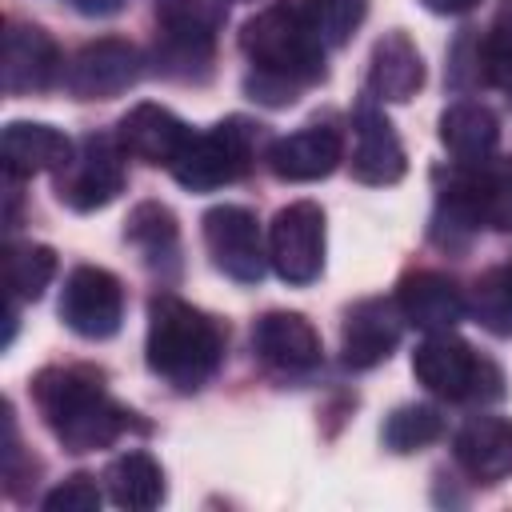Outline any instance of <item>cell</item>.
Segmentation results:
<instances>
[{"label":"cell","instance_id":"cell-33","mask_svg":"<svg viewBox=\"0 0 512 512\" xmlns=\"http://www.w3.org/2000/svg\"><path fill=\"white\" fill-rule=\"evenodd\" d=\"M428 12H436V16H464V12H472L480 0H420Z\"/></svg>","mask_w":512,"mask_h":512},{"label":"cell","instance_id":"cell-17","mask_svg":"<svg viewBox=\"0 0 512 512\" xmlns=\"http://www.w3.org/2000/svg\"><path fill=\"white\" fill-rule=\"evenodd\" d=\"M396 308H400L404 324H412L420 332H452L464 320L468 300L452 276L432 272V268H416V272L400 276Z\"/></svg>","mask_w":512,"mask_h":512},{"label":"cell","instance_id":"cell-20","mask_svg":"<svg viewBox=\"0 0 512 512\" xmlns=\"http://www.w3.org/2000/svg\"><path fill=\"white\" fill-rule=\"evenodd\" d=\"M456 464L476 484H500L512 476V420L508 416H472L452 440Z\"/></svg>","mask_w":512,"mask_h":512},{"label":"cell","instance_id":"cell-34","mask_svg":"<svg viewBox=\"0 0 512 512\" xmlns=\"http://www.w3.org/2000/svg\"><path fill=\"white\" fill-rule=\"evenodd\" d=\"M72 4H76V12H84V16H112V12L124 8V0H72Z\"/></svg>","mask_w":512,"mask_h":512},{"label":"cell","instance_id":"cell-2","mask_svg":"<svg viewBox=\"0 0 512 512\" xmlns=\"http://www.w3.org/2000/svg\"><path fill=\"white\" fill-rule=\"evenodd\" d=\"M32 400L68 452H100L132 428V412L108 396L104 376L88 364L40 368L32 376Z\"/></svg>","mask_w":512,"mask_h":512},{"label":"cell","instance_id":"cell-28","mask_svg":"<svg viewBox=\"0 0 512 512\" xmlns=\"http://www.w3.org/2000/svg\"><path fill=\"white\" fill-rule=\"evenodd\" d=\"M440 432H444V416L432 404H400L384 420V444L392 452H420L432 440H440Z\"/></svg>","mask_w":512,"mask_h":512},{"label":"cell","instance_id":"cell-35","mask_svg":"<svg viewBox=\"0 0 512 512\" xmlns=\"http://www.w3.org/2000/svg\"><path fill=\"white\" fill-rule=\"evenodd\" d=\"M504 280H508V288H512V256H508V264H504Z\"/></svg>","mask_w":512,"mask_h":512},{"label":"cell","instance_id":"cell-8","mask_svg":"<svg viewBox=\"0 0 512 512\" xmlns=\"http://www.w3.org/2000/svg\"><path fill=\"white\" fill-rule=\"evenodd\" d=\"M200 232H204V248L212 256V264L228 280H236V284H260L264 280L268 244L260 236L256 212H248L240 204H216L204 212Z\"/></svg>","mask_w":512,"mask_h":512},{"label":"cell","instance_id":"cell-1","mask_svg":"<svg viewBox=\"0 0 512 512\" xmlns=\"http://www.w3.org/2000/svg\"><path fill=\"white\" fill-rule=\"evenodd\" d=\"M240 52L248 56L244 92L256 104L288 108L296 96L324 80V44L312 36L300 4L276 0L240 28Z\"/></svg>","mask_w":512,"mask_h":512},{"label":"cell","instance_id":"cell-6","mask_svg":"<svg viewBox=\"0 0 512 512\" xmlns=\"http://www.w3.org/2000/svg\"><path fill=\"white\" fill-rule=\"evenodd\" d=\"M124 184H128V176H124V148H120L116 136H104V132H88L76 144L72 160L56 172V196L72 212L108 208L124 192Z\"/></svg>","mask_w":512,"mask_h":512},{"label":"cell","instance_id":"cell-22","mask_svg":"<svg viewBox=\"0 0 512 512\" xmlns=\"http://www.w3.org/2000/svg\"><path fill=\"white\" fill-rule=\"evenodd\" d=\"M124 240L140 252L148 272H156L160 280H176V272H180V224H176L168 204H160V200L136 204L128 212Z\"/></svg>","mask_w":512,"mask_h":512},{"label":"cell","instance_id":"cell-14","mask_svg":"<svg viewBox=\"0 0 512 512\" xmlns=\"http://www.w3.org/2000/svg\"><path fill=\"white\" fill-rule=\"evenodd\" d=\"M252 352L260 356V364H268L272 372L284 376H308L312 368H320V332L312 328L308 316L300 312H264L252 324Z\"/></svg>","mask_w":512,"mask_h":512},{"label":"cell","instance_id":"cell-32","mask_svg":"<svg viewBox=\"0 0 512 512\" xmlns=\"http://www.w3.org/2000/svg\"><path fill=\"white\" fill-rule=\"evenodd\" d=\"M100 488H96V476L88 472H72L68 480H60L48 496H44V508L48 512H96L100 508Z\"/></svg>","mask_w":512,"mask_h":512},{"label":"cell","instance_id":"cell-25","mask_svg":"<svg viewBox=\"0 0 512 512\" xmlns=\"http://www.w3.org/2000/svg\"><path fill=\"white\" fill-rule=\"evenodd\" d=\"M216 60V36L208 32H184V28H160L152 44V64L160 76L176 84H204L212 76Z\"/></svg>","mask_w":512,"mask_h":512},{"label":"cell","instance_id":"cell-24","mask_svg":"<svg viewBox=\"0 0 512 512\" xmlns=\"http://www.w3.org/2000/svg\"><path fill=\"white\" fill-rule=\"evenodd\" d=\"M104 488H108V500L116 508H128V512H148L164 500V468L152 452L144 448H128L120 452L108 472H104Z\"/></svg>","mask_w":512,"mask_h":512},{"label":"cell","instance_id":"cell-23","mask_svg":"<svg viewBox=\"0 0 512 512\" xmlns=\"http://www.w3.org/2000/svg\"><path fill=\"white\" fill-rule=\"evenodd\" d=\"M440 144L456 156V164L488 160L500 144V120H496L492 108H484L476 100L448 104L440 112Z\"/></svg>","mask_w":512,"mask_h":512},{"label":"cell","instance_id":"cell-10","mask_svg":"<svg viewBox=\"0 0 512 512\" xmlns=\"http://www.w3.org/2000/svg\"><path fill=\"white\" fill-rule=\"evenodd\" d=\"M144 76V56L136 44L120 36H100L76 48V56L64 64V88L76 100H112L128 92Z\"/></svg>","mask_w":512,"mask_h":512},{"label":"cell","instance_id":"cell-29","mask_svg":"<svg viewBox=\"0 0 512 512\" xmlns=\"http://www.w3.org/2000/svg\"><path fill=\"white\" fill-rule=\"evenodd\" d=\"M468 312L476 324H484L496 336H512V288L504 280V268H488L468 296Z\"/></svg>","mask_w":512,"mask_h":512},{"label":"cell","instance_id":"cell-5","mask_svg":"<svg viewBox=\"0 0 512 512\" xmlns=\"http://www.w3.org/2000/svg\"><path fill=\"white\" fill-rule=\"evenodd\" d=\"M416 380L444 400L488 404L504 396V372L456 332H428L412 352Z\"/></svg>","mask_w":512,"mask_h":512},{"label":"cell","instance_id":"cell-12","mask_svg":"<svg viewBox=\"0 0 512 512\" xmlns=\"http://www.w3.org/2000/svg\"><path fill=\"white\" fill-rule=\"evenodd\" d=\"M440 192L460 200L480 228L512 232V156L492 152L488 160L460 164L456 172H448V184Z\"/></svg>","mask_w":512,"mask_h":512},{"label":"cell","instance_id":"cell-21","mask_svg":"<svg viewBox=\"0 0 512 512\" xmlns=\"http://www.w3.org/2000/svg\"><path fill=\"white\" fill-rule=\"evenodd\" d=\"M76 144L52 128V124H36V120H12L0 136V160L8 180H24L36 172H60L72 160Z\"/></svg>","mask_w":512,"mask_h":512},{"label":"cell","instance_id":"cell-26","mask_svg":"<svg viewBox=\"0 0 512 512\" xmlns=\"http://www.w3.org/2000/svg\"><path fill=\"white\" fill-rule=\"evenodd\" d=\"M56 276V252L48 244H8L4 252V280H8V300H40L44 288Z\"/></svg>","mask_w":512,"mask_h":512},{"label":"cell","instance_id":"cell-18","mask_svg":"<svg viewBox=\"0 0 512 512\" xmlns=\"http://www.w3.org/2000/svg\"><path fill=\"white\" fill-rule=\"evenodd\" d=\"M116 140H120V148H124L128 156H136V160H144V164H164V168H172L176 156L188 148L192 128H188L172 108L144 100V104H132V108L120 116Z\"/></svg>","mask_w":512,"mask_h":512},{"label":"cell","instance_id":"cell-3","mask_svg":"<svg viewBox=\"0 0 512 512\" xmlns=\"http://www.w3.org/2000/svg\"><path fill=\"white\" fill-rule=\"evenodd\" d=\"M144 356L164 384H172L176 392H196L216 376L224 360V328L188 300L160 292L148 300Z\"/></svg>","mask_w":512,"mask_h":512},{"label":"cell","instance_id":"cell-9","mask_svg":"<svg viewBox=\"0 0 512 512\" xmlns=\"http://www.w3.org/2000/svg\"><path fill=\"white\" fill-rule=\"evenodd\" d=\"M60 320L68 332H76L84 340L116 336L120 320H124V284L100 264L72 268L60 288Z\"/></svg>","mask_w":512,"mask_h":512},{"label":"cell","instance_id":"cell-13","mask_svg":"<svg viewBox=\"0 0 512 512\" xmlns=\"http://www.w3.org/2000/svg\"><path fill=\"white\" fill-rule=\"evenodd\" d=\"M352 176L360 184H372V188H384V184H396L404 180L408 172V156H404V144L392 128V120L384 116V108H376V100H360L356 112H352Z\"/></svg>","mask_w":512,"mask_h":512},{"label":"cell","instance_id":"cell-30","mask_svg":"<svg viewBox=\"0 0 512 512\" xmlns=\"http://www.w3.org/2000/svg\"><path fill=\"white\" fill-rule=\"evenodd\" d=\"M480 76L492 88L512 92V0L500 4L488 36L480 40Z\"/></svg>","mask_w":512,"mask_h":512},{"label":"cell","instance_id":"cell-11","mask_svg":"<svg viewBox=\"0 0 512 512\" xmlns=\"http://www.w3.org/2000/svg\"><path fill=\"white\" fill-rule=\"evenodd\" d=\"M404 332V316L396 308V296H364L344 312V328H340V360L352 372H368L376 364H384Z\"/></svg>","mask_w":512,"mask_h":512},{"label":"cell","instance_id":"cell-7","mask_svg":"<svg viewBox=\"0 0 512 512\" xmlns=\"http://www.w3.org/2000/svg\"><path fill=\"white\" fill-rule=\"evenodd\" d=\"M268 264L292 288H304L324 272V212H320V204L292 200L272 216Z\"/></svg>","mask_w":512,"mask_h":512},{"label":"cell","instance_id":"cell-31","mask_svg":"<svg viewBox=\"0 0 512 512\" xmlns=\"http://www.w3.org/2000/svg\"><path fill=\"white\" fill-rule=\"evenodd\" d=\"M156 20H160V28L216 36L228 20V0H156Z\"/></svg>","mask_w":512,"mask_h":512},{"label":"cell","instance_id":"cell-16","mask_svg":"<svg viewBox=\"0 0 512 512\" xmlns=\"http://www.w3.org/2000/svg\"><path fill=\"white\" fill-rule=\"evenodd\" d=\"M268 168L276 180L288 184H312L336 172V164L344 160V136L332 124H304L288 136H276L264 152Z\"/></svg>","mask_w":512,"mask_h":512},{"label":"cell","instance_id":"cell-19","mask_svg":"<svg viewBox=\"0 0 512 512\" xmlns=\"http://www.w3.org/2000/svg\"><path fill=\"white\" fill-rule=\"evenodd\" d=\"M424 88V56L408 32H384L368 56V96L376 104H408Z\"/></svg>","mask_w":512,"mask_h":512},{"label":"cell","instance_id":"cell-15","mask_svg":"<svg viewBox=\"0 0 512 512\" xmlns=\"http://www.w3.org/2000/svg\"><path fill=\"white\" fill-rule=\"evenodd\" d=\"M56 80H64V60L56 40L40 24L12 20L4 32V92L32 96V92H48Z\"/></svg>","mask_w":512,"mask_h":512},{"label":"cell","instance_id":"cell-27","mask_svg":"<svg viewBox=\"0 0 512 512\" xmlns=\"http://www.w3.org/2000/svg\"><path fill=\"white\" fill-rule=\"evenodd\" d=\"M312 36L324 48H344L368 16V0H300Z\"/></svg>","mask_w":512,"mask_h":512},{"label":"cell","instance_id":"cell-4","mask_svg":"<svg viewBox=\"0 0 512 512\" xmlns=\"http://www.w3.org/2000/svg\"><path fill=\"white\" fill-rule=\"evenodd\" d=\"M256 148H260V124L248 116H224L208 132H192L188 148L176 156L168 172L188 192H212L244 180L256 168Z\"/></svg>","mask_w":512,"mask_h":512}]
</instances>
